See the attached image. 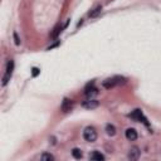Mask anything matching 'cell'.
I'll list each match as a JSON object with an SVG mask.
<instances>
[{
	"label": "cell",
	"mask_w": 161,
	"mask_h": 161,
	"mask_svg": "<svg viewBox=\"0 0 161 161\" xmlns=\"http://www.w3.org/2000/svg\"><path fill=\"white\" fill-rule=\"evenodd\" d=\"M124 82H125V78L116 76V77H112V78H107V79H105L103 82H102V86H103L105 88L110 89V88H112V87H115V86H117V85H121V83H124Z\"/></svg>",
	"instance_id": "cell-1"
},
{
	"label": "cell",
	"mask_w": 161,
	"mask_h": 161,
	"mask_svg": "<svg viewBox=\"0 0 161 161\" xmlns=\"http://www.w3.org/2000/svg\"><path fill=\"white\" fill-rule=\"evenodd\" d=\"M13 71H14V60H9L8 64H7V69H5V74L3 77V86H7L8 82L10 80L11 76H13Z\"/></svg>",
	"instance_id": "cell-2"
},
{
	"label": "cell",
	"mask_w": 161,
	"mask_h": 161,
	"mask_svg": "<svg viewBox=\"0 0 161 161\" xmlns=\"http://www.w3.org/2000/svg\"><path fill=\"white\" fill-rule=\"evenodd\" d=\"M83 138L87 142H94L97 140V132L93 127H86L83 131Z\"/></svg>",
	"instance_id": "cell-3"
},
{
	"label": "cell",
	"mask_w": 161,
	"mask_h": 161,
	"mask_svg": "<svg viewBox=\"0 0 161 161\" xmlns=\"http://www.w3.org/2000/svg\"><path fill=\"white\" fill-rule=\"evenodd\" d=\"M128 117H131L132 120L137 121V122H144L145 125H149V124H147L146 117L144 116V113H142V111H141V110H135L132 113L128 115Z\"/></svg>",
	"instance_id": "cell-4"
},
{
	"label": "cell",
	"mask_w": 161,
	"mask_h": 161,
	"mask_svg": "<svg viewBox=\"0 0 161 161\" xmlns=\"http://www.w3.org/2000/svg\"><path fill=\"white\" fill-rule=\"evenodd\" d=\"M82 106L87 110H93V108H97L99 106V102L97 99H93V98H88L86 101H83L82 102Z\"/></svg>",
	"instance_id": "cell-5"
},
{
	"label": "cell",
	"mask_w": 161,
	"mask_h": 161,
	"mask_svg": "<svg viewBox=\"0 0 161 161\" xmlns=\"http://www.w3.org/2000/svg\"><path fill=\"white\" fill-rule=\"evenodd\" d=\"M72 108H73V101L69 99V98H64V99L62 101V105H60V110L67 113V112H69Z\"/></svg>",
	"instance_id": "cell-6"
},
{
	"label": "cell",
	"mask_w": 161,
	"mask_h": 161,
	"mask_svg": "<svg viewBox=\"0 0 161 161\" xmlns=\"http://www.w3.org/2000/svg\"><path fill=\"white\" fill-rule=\"evenodd\" d=\"M85 93H86L88 97H92V96H94V94H98V89L94 87V82H93V80H92V82H89V83L86 86Z\"/></svg>",
	"instance_id": "cell-7"
},
{
	"label": "cell",
	"mask_w": 161,
	"mask_h": 161,
	"mask_svg": "<svg viewBox=\"0 0 161 161\" xmlns=\"http://www.w3.org/2000/svg\"><path fill=\"white\" fill-rule=\"evenodd\" d=\"M140 155H141V151H140V149H138L137 146H133V147L130 150V152H128L127 157H128L131 161H136V160H138Z\"/></svg>",
	"instance_id": "cell-8"
},
{
	"label": "cell",
	"mask_w": 161,
	"mask_h": 161,
	"mask_svg": "<svg viewBox=\"0 0 161 161\" xmlns=\"http://www.w3.org/2000/svg\"><path fill=\"white\" fill-rule=\"evenodd\" d=\"M125 136L128 141H135L137 138V131L135 128H127L125 131Z\"/></svg>",
	"instance_id": "cell-9"
},
{
	"label": "cell",
	"mask_w": 161,
	"mask_h": 161,
	"mask_svg": "<svg viewBox=\"0 0 161 161\" xmlns=\"http://www.w3.org/2000/svg\"><path fill=\"white\" fill-rule=\"evenodd\" d=\"M89 159L91 160H94V161H103L105 160V155H102L98 151H93L91 155H89Z\"/></svg>",
	"instance_id": "cell-10"
},
{
	"label": "cell",
	"mask_w": 161,
	"mask_h": 161,
	"mask_svg": "<svg viewBox=\"0 0 161 161\" xmlns=\"http://www.w3.org/2000/svg\"><path fill=\"white\" fill-rule=\"evenodd\" d=\"M106 133H107L108 136H115V135H116V127H115L113 125L108 124V125L106 126Z\"/></svg>",
	"instance_id": "cell-11"
},
{
	"label": "cell",
	"mask_w": 161,
	"mask_h": 161,
	"mask_svg": "<svg viewBox=\"0 0 161 161\" xmlns=\"http://www.w3.org/2000/svg\"><path fill=\"white\" fill-rule=\"evenodd\" d=\"M101 10H102V7H101V5L96 7L93 10H91V11H89V14H88V15H89V18H96V16L101 13Z\"/></svg>",
	"instance_id": "cell-12"
},
{
	"label": "cell",
	"mask_w": 161,
	"mask_h": 161,
	"mask_svg": "<svg viewBox=\"0 0 161 161\" xmlns=\"http://www.w3.org/2000/svg\"><path fill=\"white\" fill-rule=\"evenodd\" d=\"M40 160H42V161H53V160H54V156H53L52 154L44 152L42 156H40Z\"/></svg>",
	"instance_id": "cell-13"
},
{
	"label": "cell",
	"mask_w": 161,
	"mask_h": 161,
	"mask_svg": "<svg viewBox=\"0 0 161 161\" xmlns=\"http://www.w3.org/2000/svg\"><path fill=\"white\" fill-rule=\"evenodd\" d=\"M82 151H80L79 149H73L72 150V156L74 157V159H80V157H82Z\"/></svg>",
	"instance_id": "cell-14"
},
{
	"label": "cell",
	"mask_w": 161,
	"mask_h": 161,
	"mask_svg": "<svg viewBox=\"0 0 161 161\" xmlns=\"http://www.w3.org/2000/svg\"><path fill=\"white\" fill-rule=\"evenodd\" d=\"M39 73H40V71H39L38 68H33V69H32V76H33V77H37Z\"/></svg>",
	"instance_id": "cell-15"
},
{
	"label": "cell",
	"mask_w": 161,
	"mask_h": 161,
	"mask_svg": "<svg viewBox=\"0 0 161 161\" xmlns=\"http://www.w3.org/2000/svg\"><path fill=\"white\" fill-rule=\"evenodd\" d=\"M13 35H14V39H15V44H16V46H20V39H19L18 34H16V33H14Z\"/></svg>",
	"instance_id": "cell-16"
}]
</instances>
